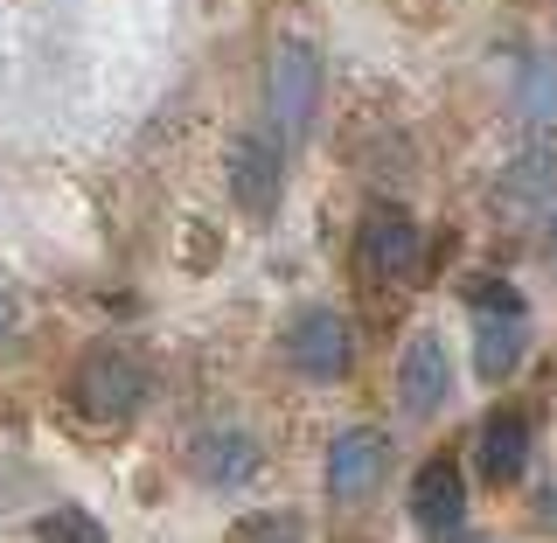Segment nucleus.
<instances>
[{
    "instance_id": "f257e3e1",
    "label": "nucleus",
    "mask_w": 557,
    "mask_h": 543,
    "mask_svg": "<svg viewBox=\"0 0 557 543\" xmlns=\"http://www.w3.org/2000/svg\"><path fill=\"white\" fill-rule=\"evenodd\" d=\"M321 84H327V63H321V49H313L307 35L272 42V57H265V133L278 147L307 139L313 112H321Z\"/></svg>"
},
{
    "instance_id": "f03ea898",
    "label": "nucleus",
    "mask_w": 557,
    "mask_h": 543,
    "mask_svg": "<svg viewBox=\"0 0 557 543\" xmlns=\"http://www.w3.org/2000/svg\"><path fill=\"white\" fill-rule=\"evenodd\" d=\"M147 362L133 356V348L119 342H98L77 356V377H70V397H77V411L91 418V425H133L139 405H147Z\"/></svg>"
},
{
    "instance_id": "7ed1b4c3",
    "label": "nucleus",
    "mask_w": 557,
    "mask_h": 543,
    "mask_svg": "<svg viewBox=\"0 0 557 543\" xmlns=\"http://www.w3.org/2000/svg\"><path fill=\"white\" fill-rule=\"evenodd\" d=\"M286 362L307 383H342L356 370V328H348L342 307H300L286 328Z\"/></svg>"
},
{
    "instance_id": "20e7f679",
    "label": "nucleus",
    "mask_w": 557,
    "mask_h": 543,
    "mask_svg": "<svg viewBox=\"0 0 557 543\" xmlns=\"http://www.w3.org/2000/svg\"><path fill=\"white\" fill-rule=\"evenodd\" d=\"M530 348V313H522L516 286H474V370L502 383Z\"/></svg>"
},
{
    "instance_id": "39448f33",
    "label": "nucleus",
    "mask_w": 557,
    "mask_h": 543,
    "mask_svg": "<svg viewBox=\"0 0 557 543\" xmlns=\"http://www.w3.org/2000/svg\"><path fill=\"white\" fill-rule=\"evenodd\" d=\"M223 182H231V202L244 209V217L265 223L272 209H278V196H286V147H278L265 126L237 133L231 161H223Z\"/></svg>"
},
{
    "instance_id": "423d86ee",
    "label": "nucleus",
    "mask_w": 557,
    "mask_h": 543,
    "mask_svg": "<svg viewBox=\"0 0 557 543\" xmlns=\"http://www.w3.org/2000/svg\"><path fill=\"white\" fill-rule=\"evenodd\" d=\"M383 474H391V440H383L376 425H348L335 432V446H327V495L342 502V509H356V502H370Z\"/></svg>"
},
{
    "instance_id": "0eeeda50",
    "label": "nucleus",
    "mask_w": 557,
    "mask_h": 543,
    "mask_svg": "<svg viewBox=\"0 0 557 543\" xmlns=\"http://www.w3.org/2000/svg\"><path fill=\"white\" fill-rule=\"evenodd\" d=\"M356 266L370 279H418V266H425V237H418V223L405 217V209H370L356 231Z\"/></svg>"
},
{
    "instance_id": "6e6552de",
    "label": "nucleus",
    "mask_w": 557,
    "mask_h": 543,
    "mask_svg": "<svg viewBox=\"0 0 557 543\" xmlns=\"http://www.w3.org/2000/svg\"><path fill=\"white\" fill-rule=\"evenodd\" d=\"M411 522L425 543H460L467 536V488H460V467L446 460H425L411 481Z\"/></svg>"
},
{
    "instance_id": "1a4fd4ad",
    "label": "nucleus",
    "mask_w": 557,
    "mask_h": 543,
    "mask_svg": "<svg viewBox=\"0 0 557 543\" xmlns=\"http://www.w3.org/2000/svg\"><path fill=\"white\" fill-rule=\"evenodd\" d=\"M453 397V356H446V335H411L405 356H397V405L411 418H432Z\"/></svg>"
},
{
    "instance_id": "9d476101",
    "label": "nucleus",
    "mask_w": 557,
    "mask_h": 543,
    "mask_svg": "<svg viewBox=\"0 0 557 543\" xmlns=\"http://www.w3.org/2000/svg\"><path fill=\"white\" fill-rule=\"evenodd\" d=\"M188 474L202 488H244L258 474V440L237 425H202L196 446H188Z\"/></svg>"
},
{
    "instance_id": "9b49d317",
    "label": "nucleus",
    "mask_w": 557,
    "mask_h": 543,
    "mask_svg": "<svg viewBox=\"0 0 557 543\" xmlns=\"http://www.w3.org/2000/svg\"><path fill=\"white\" fill-rule=\"evenodd\" d=\"M550 196H557V153L550 147H530L495 182V217H544Z\"/></svg>"
},
{
    "instance_id": "f8f14e48",
    "label": "nucleus",
    "mask_w": 557,
    "mask_h": 543,
    "mask_svg": "<svg viewBox=\"0 0 557 543\" xmlns=\"http://www.w3.org/2000/svg\"><path fill=\"white\" fill-rule=\"evenodd\" d=\"M522 474H530V418H522V411H495L481 425V481L509 488Z\"/></svg>"
},
{
    "instance_id": "ddd939ff",
    "label": "nucleus",
    "mask_w": 557,
    "mask_h": 543,
    "mask_svg": "<svg viewBox=\"0 0 557 543\" xmlns=\"http://www.w3.org/2000/svg\"><path fill=\"white\" fill-rule=\"evenodd\" d=\"M516 98H522V119L530 126H557V57H522V77H516Z\"/></svg>"
},
{
    "instance_id": "4468645a",
    "label": "nucleus",
    "mask_w": 557,
    "mask_h": 543,
    "mask_svg": "<svg viewBox=\"0 0 557 543\" xmlns=\"http://www.w3.org/2000/svg\"><path fill=\"white\" fill-rule=\"evenodd\" d=\"M231 543H307V516L300 509H258L231 530Z\"/></svg>"
},
{
    "instance_id": "2eb2a0df",
    "label": "nucleus",
    "mask_w": 557,
    "mask_h": 543,
    "mask_svg": "<svg viewBox=\"0 0 557 543\" xmlns=\"http://www.w3.org/2000/svg\"><path fill=\"white\" fill-rule=\"evenodd\" d=\"M35 543H112V536L98 530V516H84L77 502H63V509H49L35 522Z\"/></svg>"
},
{
    "instance_id": "dca6fc26",
    "label": "nucleus",
    "mask_w": 557,
    "mask_h": 543,
    "mask_svg": "<svg viewBox=\"0 0 557 543\" xmlns=\"http://www.w3.org/2000/svg\"><path fill=\"white\" fill-rule=\"evenodd\" d=\"M14 328H22V300H14V293H8V286H0V342H8V335H14Z\"/></svg>"
},
{
    "instance_id": "f3484780",
    "label": "nucleus",
    "mask_w": 557,
    "mask_h": 543,
    "mask_svg": "<svg viewBox=\"0 0 557 543\" xmlns=\"http://www.w3.org/2000/svg\"><path fill=\"white\" fill-rule=\"evenodd\" d=\"M536 522H544V530H557V481L536 488Z\"/></svg>"
},
{
    "instance_id": "a211bd4d",
    "label": "nucleus",
    "mask_w": 557,
    "mask_h": 543,
    "mask_svg": "<svg viewBox=\"0 0 557 543\" xmlns=\"http://www.w3.org/2000/svg\"><path fill=\"white\" fill-rule=\"evenodd\" d=\"M544 251L557 258V196H550V209H544Z\"/></svg>"
},
{
    "instance_id": "6ab92c4d",
    "label": "nucleus",
    "mask_w": 557,
    "mask_h": 543,
    "mask_svg": "<svg viewBox=\"0 0 557 543\" xmlns=\"http://www.w3.org/2000/svg\"><path fill=\"white\" fill-rule=\"evenodd\" d=\"M8 495H14V488H8V474H0V509H8Z\"/></svg>"
},
{
    "instance_id": "aec40b11",
    "label": "nucleus",
    "mask_w": 557,
    "mask_h": 543,
    "mask_svg": "<svg viewBox=\"0 0 557 543\" xmlns=\"http://www.w3.org/2000/svg\"><path fill=\"white\" fill-rule=\"evenodd\" d=\"M460 543H502V536H460Z\"/></svg>"
}]
</instances>
